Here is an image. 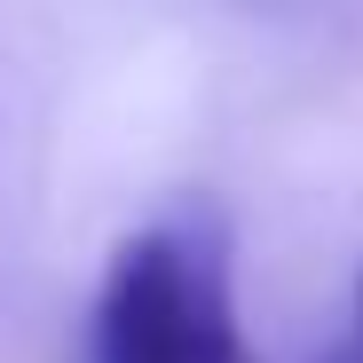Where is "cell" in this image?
<instances>
[{
    "mask_svg": "<svg viewBox=\"0 0 363 363\" xmlns=\"http://www.w3.org/2000/svg\"><path fill=\"white\" fill-rule=\"evenodd\" d=\"M95 363H261L229 300V237L213 213L135 229L95 292Z\"/></svg>",
    "mask_w": 363,
    "mask_h": 363,
    "instance_id": "6da1fadb",
    "label": "cell"
},
{
    "mask_svg": "<svg viewBox=\"0 0 363 363\" xmlns=\"http://www.w3.org/2000/svg\"><path fill=\"white\" fill-rule=\"evenodd\" d=\"M355 308H363V284H355ZM340 363H363V340H355V347H347V355H340Z\"/></svg>",
    "mask_w": 363,
    "mask_h": 363,
    "instance_id": "7a4b0ae2",
    "label": "cell"
}]
</instances>
